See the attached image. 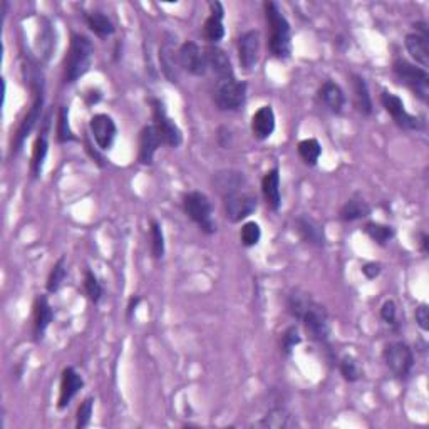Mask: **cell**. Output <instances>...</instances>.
<instances>
[{"instance_id": "60d3db41", "label": "cell", "mask_w": 429, "mask_h": 429, "mask_svg": "<svg viewBox=\"0 0 429 429\" xmlns=\"http://www.w3.org/2000/svg\"><path fill=\"white\" fill-rule=\"evenodd\" d=\"M92 406H94V399L86 398L77 408V414H76L77 429H84L86 426H89L91 416H92Z\"/></svg>"}, {"instance_id": "7a4b0ae2", "label": "cell", "mask_w": 429, "mask_h": 429, "mask_svg": "<svg viewBox=\"0 0 429 429\" xmlns=\"http://www.w3.org/2000/svg\"><path fill=\"white\" fill-rule=\"evenodd\" d=\"M92 55H94V45H92L89 37L72 34L69 53L66 55V60H64V79H66V82H76L77 79H81L84 74L89 71Z\"/></svg>"}, {"instance_id": "4dcf8cb0", "label": "cell", "mask_w": 429, "mask_h": 429, "mask_svg": "<svg viewBox=\"0 0 429 429\" xmlns=\"http://www.w3.org/2000/svg\"><path fill=\"white\" fill-rule=\"evenodd\" d=\"M86 24L97 37H101V39H107V37L113 36L116 31L113 21L102 12L86 13Z\"/></svg>"}, {"instance_id": "b9f144b4", "label": "cell", "mask_w": 429, "mask_h": 429, "mask_svg": "<svg viewBox=\"0 0 429 429\" xmlns=\"http://www.w3.org/2000/svg\"><path fill=\"white\" fill-rule=\"evenodd\" d=\"M300 342H302V337L300 334H298V329L295 325H290V327H288L282 335V352L286 354V356H290L293 349H295V346H298Z\"/></svg>"}, {"instance_id": "d590c367", "label": "cell", "mask_w": 429, "mask_h": 429, "mask_svg": "<svg viewBox=\"0 0 429 429\" xmlns=\"http://www.w3.org/2000/svg\"><path fill=\"white\" fill-rule=\"evenodd\" d=\"M149 235H151L153 259L160 260L165 256V233H163V227L160 225V222L151 220V225H149Z\"/></svg>"}, {"instance_id": "d4e9b609", "label": "cell", "mask_w": 429, "mask_h": 429, "mask_svg": "<svg viewBox=\"0 0 429 429\" xmlns=\"http://www.w3.org/2000/svg\"><path fill=\"white\" fill-rule=\"evenodd\" d=\"M54 319V310L49 305L48 298L45 297H37L36 305H34V340H39L44 337L45 330L50 325V322Z\"/></svg>"}, {"instance_id": "e575fe53", "label": "cell", "mask_w": 429, "mask_h": 429, "mask_svg": "<svg viewBox=\"0 0 429 429\" xmlns=\"http://www.w3.org/2000/svg\"><path fill=\"white\" fill-rule=\"evenodd\" d=\"M223 17L225 16H210L207 21H205V37L213 44L220 42L223 37H225V26H223Z\"/></svg>"}, {"instance_id": "ffe728a7", "label": "cell", "mask_w": 429, "mask_h": 429, "mask_svg": "<svg viewBox=\"0 0 429 429\" xmlns=\"http://www.w3.org/2000/svg\"><path fill=\"white\" fill-rule=\"evenodd\" d=\"M49 126H50V114H48V118L44 121V129L39 133L36 143H34V149H32V160H31V171L34 178H39L42 173V168H44L45 158H48V151H49Z\"/></svg>"}, {"instance_id": "3957f363", "label": "cell", "mask_w": 429, "mask_h": 429, "mask_svg": "<svg viewBox=\"0 0 429 429\" xmlns=\"http://www.w3.org/2000/svg\"><path fill=\"white\" fill-rule=\"evenodd\" d=\"M31 84H32V91H34V102H32L31 111L26 114V118L22 119L16 136H13V141H12L13 155H17V153L21 151L22 146H24L26 139L29 138L32 129L36 128L37 121H40L42 118V107H44V84H42V79H39L37 76L31 77Z\"/></svg>"}, {"instance_id": "7bdbcfd3", "label": "cell", "mask_w": 429, "mask_h": 429, "mask_svg": "<svg viewBox=\"0 0 429 429\" xmlns=\"http://www.w3.org/2000/svg\"><path fill=\"white\" fill-rule=\"evenodd\" d=\"M49 21H44V26L40 27V37H39V50L44 53L45 58L50 54V50L54 48V37H53V29H50Z\"/></svg>"}, {"instance_id": "e0dca14e", "label": "cell", "mask_w": 429, "mask_h": 429, "mask_svg": "<svg viewBox=\"0 0 429 429\" xmlns=\"http://www.w3.org/2000/svg\"><path fill=\"white\" fill-rule=\"evenodd\" d=\"M245 175L237 170H222L213 175V186L223 198L240 193L241 186L245 185Z\"/></svg>"}, {"instance_id": "bcb514c9", "label": "cell", "mask_w": 429, "mask_h": 429, "mask_svg": "<svg viewBox=\"0 0 429 429\" xmlns=\"http://www.w3.org/2000/svg\"><path fill=\"white\" fill-rule=\"evenodd\" d=\"M362 273L366 275L369 281H374L377 275L381 273V264L377 262H369V264H364L362 265Z\"/></svg>"}, {"instance_id": "f35d334b", "label": "cell", "mask_w": 429, "mask_h": 429, "mask_svg": "<svg viewBox=\"0 0 429 429\" xmlns=\"http://www.w3.org/2000/svg\"><path fill=\"white\" fill-rule=\"evenodd\" d=\"M58 139L60 143H67V141H72V139H76L71 129V124H69V109L66 106H60L59 109Z\"/></svg>"}, {"instance_id": "d6986e66", "label": "cell", "mask_w": 429, "mask_h": 429, "mask_svg": "<svg viewBox=\"0 0 429 429\" xmlns=\"http://www.w3.org/2000/svg\"><path fill=\"white\" fill-rule=\"evenodd\" d=\"M205 54H207L208 69H212L214 76L218 77V81H228V79L235 77V72H233V67H232V60L228 58L225 50L217 48V45H212V48L205 50Z\"/></svg>"}, {"instance_id": "ee69618b", "label": "cell", "mask_w": 429, "mask_h": 429, "mask_svg": "<svg viewBox=\"0 0 429 429\" xmlns=\"http://www.w3.org/2000/svg\"><path fill=\"white\" fill-rule=\"evenodd\" d=\"M381 319L389 325L396 324V319H398V307H396V304L393 300H388V302H384V304H382Z\"/></svg>"}, {"instance_id": "74e56055", "label": "cell", "mask_w": 429, "mask_h": 429, "mask_svg": "<svg viewBox=\"0 0 429 429\" xmlns=\"http://www.w3.org/2000/svg\"><path fill=\"white\" fill-rule=\"evenodd\" d=\"M339 369H340V374L344 376V379L349 382H356L362 377L361 366H359V362L351 356L342 357V361L339 364Z\"/></svg>"}, {"instance_id": "603a6c76", "label": "cell", "mask_w": 429, "mask_h": 429, "mask_svg": "<svg viewBox=\"0 0 429 429\" xmlns=\"http://www.w3.org/2000/svg\"><path fill=\"white\" fill-rule=\"evenodd\" d=\"M319 101L330 113L339 114L344 109V104H346V96H344V91L340 89L339 84L325 81L319 89Z\"/></svg>"}, {"instance_id": "7c38bea8", "label": "cell", "mask_w": 429, "mask_h": 429, "mask_svg": "<svg viewBox=\"0 0 429 429\" xmlns=\"http://www.w3.org/2000/svg\"><path fill=\"white\" fill-rule=\"evenodd\" d=\"M89 129L97 148L102 151H109L113 148L118 136V128H116L114 119L107 114H96L89 121Z\"/></svg>"}, {"instance_id": "4316f807", "label": "cell", "mask_w": 429, "mask_h": 429, "mask_svg": "<svg viewBox=\"0 0 429 429\" xmlns=\"http://www.w3.org/2000/svg\"><path fill=\"white\" fill-rule=\"evenodd\" d=\"M160 63H161V69H163V72H165L168 81L178 82L181 66H180L178 54L175 53V48L171 42H165L163 48L160 49Z\"/></svg>"}, {"instance_id": "c3c4849f", "label": "cell", "mask_w": 429, "mask_h": 429, "mask_svg": "<svg viewBox=\"0 0 429 429\" xmlns=\"http://www.w3.org/2000/svg\"><path fill=\"white\" fill-rule=\"evenodd\" d=\"M210 11H212L213 16H225V9L220 2H210Z\"/></svg>"}, {"instance_id": "52a82bcc", "label": "cell", "mask_w": 429, "mask_h": 429, "mask_svg": "<svg viewBox=\"0 0 429 429\" xmlns=\"http://www.w3.org/2000/svg\"><path fill=\"white\" fill-rule=\"evenodd\" d=\"M382 357H384L388 369L399 379H404L411 374L414 367V354L413 349L406 342H391L389 346H386Z\"/></svg>"}, {"instance_id": "d6a6232c", "label": "cell", "mask_w": 429, "mask_h": 429, "mask_svg": "<svg viewBox=\"0 0 429 429\" xmlns=\"http://www.w3.org/2000/svg\"><path fill=\"white\" fill-rule=\"evenodd\" d=\"M67 277V265H66V256H60L58 262L54 264L53 270H50L49 277H48V283H45V287H48V292L55 293L60 290V287L64 286V281H66Z\"/></svg>"}, {"instance_id": "83f0119b", "label": "cell", "mask_w": 429, "mask_h": 429, "mask_svg": "<svg viewBox=\"0 0 429 429\" xmlns=\"http://www.w3.org/2000/svg\"><path fill=\"white\" fill-rule=\"evenodd\" d=\"M352 87H354V102H356L357 111L362 116H371L372 114V99L369 94V87H367V82L364 81V77L354 74Z\"/></svg>"}, {"instance_id": "44dd1931", "label": "cell", "mask_w": 429, "mask_h": 429, "mask_svg": "<svg viewBox=\"0 0 429 429\" xmlns=\"http://www.w3.org/2000/svg\"><path fill=\"white\" fill-rule=\"evenodd\" d=\"M262 195L267 202L268 208L273 212L281 210L282 207V195H281V171L278 168L268 170L262 178Z\"/></svg>"}, {"instance_id": "2e32d148", "label": "cell", "mask_w": 429, "mask_h": 429, "mask_svg": "<svg viewBox=\"0 0 429 429\" xmlns=\"http://www.w3.org/2000/svg\"><path fill=\"white\" fill-rule=\"evenodd\" d=\"M84 381L82 377L79 376V372L74 369V367H66L63 371V377H60V391H59V401H58V408L59 409H66L71 401L76 398L79 391L82 389Z\"/></svg>"}, {"instance_id": "ba28073f", "label": "cell", "mask_w": 429, "mask_h": 429, "mask_svg": "<svg viewBox=\"0 0 429 429\" xmlns=\"http://www.w3.org/2000/svg\"><path fill=\"white\" fill-rule=\"evenodd\" d=\"M149 104H151L153 119H155V123L153 124H155L158 131H160L163 144H166V146H171V148H178L181 141H183V133H181L178 124L168 116L165 104H163L160 99H155V97H153V99H149Z\"/></svg>"}, {"instance_id": "5b68a950", "label": "cell", "mask_w": 429, "mask_h": 429, "mask_svg": "<svg viewBox=\"0 0 429 429\" xmlns=\"http://www.w3.org/2000/svg\"><path fill=\"white\" fill-rule=\"evenodd\" d=\"M394 74L404 86H408L414 94H416L423 102L428 101L429 97V76L426 69L414 66L404 59L394 60Z\"/></svg>"}, {"instance_id": "5bb4252c", "label": "cell", "mask_w": 429, "mask_h": 429, "mask_svg": "<svg viewBox=\"0 0 429 429\" xmlns=\"http://www.w3.org/2000/svg\"><path fill=\"white\" fill-rule=\"evenodd\" d=\"M239 59L245 71H251L260 58V34L259 31H249L239 39Z\"/></svg>"}, {"instance_id": "6da1fadb", "label": "cell", "mask_w": 429, "mask_h": 429, "mask_svg": "<svg viewBox=\"0 0 429 429\" xmlns=\"http://www.w3.org/2000/svg\"><path fill=\"white\" fill-rule=\"evenodd\" d=\"M265 18L268 26V49L273 58L288 59L292 54V36L290 24L287 17L275 2H265Z\"/></svg>"}, {"instance_id": "7dc6e473", "label": "cell", "mask_w": 429, "mask_h": 429, "mask_svg": "<svg viewBox=\"0 0 429 429\" xmlns=\"http://www.w3.org/2000/svg\"><path fill=\"white\" fill-rule=\"evenodd\" d=\"M232 139H233L232 133L228 131L227 128L218 129V143H220L223 148H230L232 146Z\"/></svg>"}, {"instance_id": "f546056e", "label": "cell", "mask_w": 429, "mask_h": 429, "mask_svg": "<svg viewBox=\"0 0 429 429\" xmlns=\"http://www.w3.org/2000/svg\"><path fill=\"white\" fill-rule=\"evenodd\" d=\"M312 302L314 300L310 298V293L300 290V288H295V290H292L287 297L288 314H290L293 319L302 320V317H304Z\"/></svg>"}, {"instance_id": "277c9868", "label": "cell", "mask_w": 429, "mask_h": 429, "mask_svg": "<svg viewBox=\"0 0 429 429\" xmlns=\"http://www.w3.org/2000/svg\"><path fill=\"white\" fill-rule=\"evenodd\" d=\"M185 213L200 227V230L208 233L217 232V223L213 220V207L208 197L202 191H190L183 197Z\"/></svg>"}, {"instance_id": "681fc988", "label": "cell", "mask_w": 429, "mask_h": 429, "mask_svg": "<svg viewBox=\"0 0 429 429\" xmlns=\"http://www.w3.org/2000/svg\"><path fill=\"white\" fill-rule=\"evenodd\" d=\"M139 302H141V298H139V297H133L131 300H129V304H128V319H131L133 314H134V310H136V307L139 305Z\"/></svg>"}, {"instance_id": "cb8c5ba5", "label": "cell", "mask_w": 429, "mask_h": 429, "mask_svg": "<svg viewBox=\"0 0 429 429\" xmlns=\"http://www.w3.org/2000/svg\"><path fill=\"white\" fill-rule=\"evenodd\" d=\"M406 49L411 58L416 60L423 69L429 66V42L428 34H421V32H414V34L406 36Z\"/></svg>"}, {"instance_id": "9c48e42d", "label": "cell", "mask_w": 429, "mask_h": 429, "mask_svg": "<svg viewBox=\"0 0 429 429\" xmlns=\"http://www.w3.org/2000/svg\"><path fill=\"white\" fill-rule=\"evenodd\" d=\"M381 104L386 111H388L391 118H393L394 123L398 124L401 129H408V131H418V129H423L424 126L423 121L419 119L418 116L409 114L408 111H406L404 102L399 96H396L389 91H384L381 94Z\"/></svg>"}, {"instance_id": "8fae6325", "label": "cell", "mask_w": 429, "mask_h": 429, "mask_svg": "<svg viewBox=\"0 0 429 429\" xmlns=\"http://www.w3.org/2000/svg\"><path fill=\"white\" fill-rule=\"evenodd\" d=\"M178 59L180 66L188 71L193 76H205L208 72V63H207V54L202 50L198 44H195L193 40L185 42L178 50Z\"/></svg>"}, {"instance_id": "ab89813d", "label": "cell", "mask_w": 429, "mask_h": 429, "mask_svg": "<svg viewBox=\"0 0 429 429\" xmlns=\"http://www.w3.org/2000/svg\"><path fill=\"white\" fill-rule=\"evenodd\" d=\"M84 288H86V293L87 297H89V300L94 302V304H97V302L101 300L102 293H104L101 282L97 281L94 272H91V270H86V275H84Z\"/></svg>"}, {"instance_id": "1f68e13d", "label": "cell", "mask_w": 429, "mask_h": 429, "mask_svg": "<svg viewBox=\"0 0 429 429\" xmlns=\"http://www.w3.org/2000/svg\"><path fill=\"white\" fill-rule=\"evenodd\" d=\"M297 151H298V156L302 158V161H304L305 165L315 166L322 155V146L317 139L307 138V139H302V141L298 143Z\"/></svg>"}, {"instance_id": "4fadbf2b", "label": "cell", "mask_w": 429, "mask_h": 429, "mask_svg": "<svg viewBox=\"0 0 429 429\" xmlns=\"http://www.w3.org/2000/svg\"><path fill=\"white\" fill-rule=\"evenodd\" d=\"M256 205H259V202H256V197H254V195L235 193L232 197L225 198L223 207H225V214L228 220L232 223H239L245 220V218H249L255 212Z\"/></svg>"}, {"instance_id": "f907efd6", "label": "cell", "mask_w": 429, "mask_h": 429, "mask_svg": "<svg viewBox=\"0 0 429 429\" xmlns=\"http://www.w3.org/2000/svg\"><path fill=\"white\" fill-rule=\"evenodd\" d=\"M428 241H429V237L426 235V233H423V235H421V245H423V251H428Z\"/></svg>"}, {"instance_id": "8992f818", "label": "cell", "mask_w": 429, "mask_h": 429, "mask_svg": "<svg viewBox=\"0 0 429 429\" xmlns=\"http://www.w3.org/2000/svg\"><path fill=\"white\" fill-rule=\"evenodd\" d=\"M213 97L214 104L222 111H239L246 102V84L237 81L235 77L228 81H218Z\"/></svg>"}, {"instance_id": "ac0fdd59", "label": "cell", "mask_w": 429, "mask_h": 429, "mask_svg": "<svg viewBox=\"0 0 429 429\" xmlns=\"http://www.w3.org/2000/svg\"><path fill=\"white\" fill-rule=\"evenodd\" d=\"M295 227L300 239L305 244L314 245V246H324L325 245V232L324 227L320 225L315 218L309 217V214H300L295 220Z\"/></svg>"}, {"instance_id": "8d00e7d4", "label": "cell", "mask_w": 429, "mask_h": 429, "mask_svg": "<svg viewBox=\"0 0 429 429\" xmlns=\"http://www.w3.org/2000/svg\"><path fill=\"white\" fill-rule=\"evenodd\" d=\"M260 239H262V228L256 222H246L244 227H241L240 232V240L245 246H255L260 244Z\"/></svg>"}, {"instance_id": "836d02e7", "label": "cell", "mask_w": 429, "mask_h": 429, "mask_svg": "<svg viewBox=\"0 0 429 429\" xmlns=\"http://www.w3.org/2000/svg\"><path fill=\"white\" fill-rule=\"evenodd\" d=\"M364 232L369 235L371 240H374L377 245H388L394 239V228L389 225H382V223L369 222L364 227Z\"/></svg>"}, {"instance_id": "484cf974", "label": "cell", "mask_w": 429, "mask_h": 429, "mask_svg": "<svg viewBox=\"0 0 429 429\" xmlns=\"http://www.w3.org/2000/svg\"><path fill=\"white\" fill-rule=\"evenodd\" d=\"M371 214V207L369 203L364 200L361 195H354L347 200L346 203L342 205L340 208L339 217L342 222H356V220H362V218L369 217Z\"/></svg>"}, {"instance_id": "7402d4cb", "label": "cell", "mask_w": 429, "mask_h": 429, "mask_svg": "<svg viewBox=\"0 0 429 429\" xmlns=\"http://www.w3.org/2000/svg\"><path fill=\"white\" fill-rule=\"evenodd\" d=\"M275 131V113L272 106H262L251 116V133L256 139L265 141Z\"/></svg>"}, {"instance_id": "f1b7e54d", "label": "cell", "mask_w": 429, "mask_h": 429, "mask_svg": "<svg viewBox=\"0 0 429 429\" xmlns=\"http://www.w3.org/2000/svg\"><path fill=\"white\" fill-rule=\"evenodd\" d=\"M259 426L270 429H288L297 426V419L286 408H275L267 413V416H264L262 421L259 423Z\"/></svg>"}, {"instance_id": "9a60e30c", "label": "cell", "mask_w": 429, "mask_h": 429, "mask_svg": "<svg viewBox=\"0 0 429 429\" xmlns=\"http://www.w3.org/2000/svg\"><path fill=\"white\" fill-rule=\"evenodd\" d=\"M163 144L161 134L156 129L155 124L144 126L141 134H139V155L138 160L141 165H151L155 160V155Z\"/></svg>"}, {"instance_id": "f6af8a7d", "label": "cell", "mask_w": 429, "mask_h": 429, "mask_svg": "<svg viewBox=\"0 0 429 429\" xmlns=\"http://www.w3.org/2000/svg\"><path fill=\"white\" fill-rule=\"evenodd\" d=\"M414 319H416V324L421 327L424 332H428L429 330V309L426 304L418 305L416 312H414Z\"/></svg>"}, {"instance_id": "30bf717a", "label": "cell", "mask_w": 429, "mask_h": 429, "mask_svg": "<svg viewBox=\"0 0 429 429\" xmlns=\"http://www.w3.org/2000/svg\"><path fill=\"white\" fill-rule=\"evenodd\" d=\"M302 322H304L305 332L309 334V337L312 340H315V342H320V344L327 342L330 335V322L325 307L312 302L304 317H302Z\"/></svg>"}]
</instances>
